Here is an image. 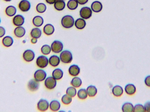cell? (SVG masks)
I'll use <instances>...</instances> for the list:
<instances>
[{"label":"cell","instance_id":"cell-1","mask_svg":"<svg viewBox=\"0 0 150 112\" xmlns=\"http://www.w3.org/2000/svg\"><path fill=\"white\" fill-rule=\"evenodd\" d=\"M75 20L73 16L67 15L63 17L61 20L62 26L66 29H70L74 25Z\"/></svg>","mask_w":150,"mask_h":112},{"label":"cell","instance_id":"cell-2","mask_svg":"<svg viewBox=\"0 0 150 112\" xmlns=\"http://www.w3.org/2000/svg\"><path fill=\"white\" fill-rule=\"evenodd\" d=\"M61 61L64 63H69L73 61V56L70 51L65 50L62 52L60 55Z\"/></svg>","mask_w":150,"mask_h":112},{"label":"cell","instance_id":"cell-3","mask_svg":"<svg viewBox=\"0 0 150 112\" xmlns=\"http://www.w3.org/2000/svg\"><path fill=\"white\" fill-rule=\"evenodd\" d=\"M79 15L81 18L83 19H89L92 16V11L89 7H83L79 11Z\"/></svg>","mask_w":150,"mask_h":112},{"label":"cell","instance_id":"cell-4","mask_svg":"<svg viewBox=\"0 0 150 112\" xmlns=\"http://www.w3.org/2000/svg\"><path fill=\"white\" fill-rule=\"evenodd\" d=\"M49 63V60L47 56L41 55L38 56L36 60L37 66L41 68H44L47 67Z\"/></svg>","mask_w":150,"mask_h":112},{"label":"cell","instance_id":"cell-5","mask_svg":"<svg viewBox=\"0 0 150 112\" xmlns=\"http://www.w3.org/2000/svg\"><path fill=\"white\" fill-rule=\"evenodd\" d=\"M51 47L53 52L56 54L59 53L63 50V44L61 41L55 40L52 43Z\"/></svg>","mask_w":150,"mask_h":112},{"label":"cell","instance_id":"cell-6","mask_svg":"<svg viewBox=\"0 0 150 112\" xmlns=\"http://www.w3.org/2000/svg\"><path fill=\"white\" fill-rule=\"evenodd\" d=\"M45 85L48 89H53L57 85V81L53 77H48L45 80Z\"/></svg>","mask_w":150,"mask_h":112},{"label":"cell","instance_id":"cell-7","mask_svg":"<svg viewBox=\"0 0 150 112\" xmlns=\"http://www.w3.org/2000/svg\"><path fill=\"white\" fill-rule=\"evenodd\" d=\"M34 79L38 82H42L45 80L47 77V73L45 70L39 69L35 71L34 74Z\"/></svg>","mask_w":150,"mask_h":112},{"label":"cell","instance_id":"cell-8","mask_svg":"<svg viewBox=\"0 0 150 112\" xmlns=\"http://www.w3.org/2000/svg\"><path fill=\"white\" fill-rule=\"evenodd\" d=\"M18 8L23 12H27L31 8V4L28 0H21L18 5Z\"/></svg>","mask_w":150,"mask_h":112},{"label":"cell","instance_id":"cell-9","mask_svg":"<svg viewBox=\"0 0 150 112\" xmlns=\"http://www.w3.org/2000/svg\"><path fill=\"white\" fill-rule=\"evenodd\" d=\"M37 107H38V110L40 111H46L49 108V102L46 99H40L38 102Z\"/></svg>","mask_w":150,"mask_h":112},{"label":"cell","instance_id":"cell-10","mask_svg":"<svg viewBox=\"0 0 150 112\" xmlns=\"http://www.w3.org/2000/svg\"><path fill=\"white\" fill-rule=\"evenodd\" d=\"M35 57L34 52L31 50H27L23 54V58L25 61L30 62L32 61Z\"/></svg>","mask_w":150,"mask_h":112},{"label":"cell","instance_id":"cell-11","mask_svg":"<svg viewBox=\"0 0 150 112\" xmlns=\"http://www.w3.org/2000/svg\"><path fill=\"white\" fill-rule=\"evenodd\" d=\"M13 23L15 26H22L25 23V18L23 16L21 15H15L13 18Z\"/></svg>","mask_w":150,"mask_h":112},{"label":"cell","instance_id":"cell-12","mask_svg":"<svg viewBox=\"0 0 150 112\" xmlns=\"http://www.w3.org/2000/svg\"><path fill=\"white\" fill-rule=\"evenodd\" d=\"M28 89L31 92H35L38 90L39 88V82L35 79H31L28 82L27 85Z\"/></svg>","mask_w":150,"mask_h":112},{"label":"cell","instance_id":"cell-13","mask_svg":"<svg viewBox=\"0 0 150 112\" xmlns=\"http://www.w3.org/2000/svg\"><path fill=\"white\" fill-rule=\"evenodd\" d=\"M103 5L102 3L99 1H95L92 3L91 9L92 11L95 13H98L102 11Z\"/></svg>","mask_w":150,"mask_h":112},{"label":"cell","instance_id":"cell-14","mask_svg":"<svg viewBox=\"0 0 150 112\" xmlns=\"http://www.w3.org/2000/svg\"><path fill=\"white\" fill-rule=\"evenodd\" d=\"M80 72V69L78 65L73 64L69 68V73L70 75L76 77L79 75Z\"/></svg>","mask_w":150,"mask_h":112},{"label":"cell","instance_id":"cell-15","mask_svg":"<svg viewBox=\"0 0 150 112\" xmlns=\"http://www.w3.org/2000/svg\"><path fill=\"white\" fill-rule=\"evenodd\" d=\"M26 31L23 26H17L14 30V33L16 37L18 38H22L25 35Z\"/></svg>","mask_w":150,"mask_h":112},{"label":"cell","instance_id":"cell-16","mask_svg":"<svg viewBox=\"0 0 150 112\" xmlns=\"http://www.w3.org/2000/svg\"><path fill=\"white\" fill-rule=\"evenodd\" d=\"M136 87L133 84H128L125 87V91L127 95L132 96L136 92Z\"/></svg>","mask_w":150,"mask_h":112},{"label":"cell","instance_id":"cell-17","mask_svg":"<svg viewBox=\"0 0 150 112\" xmlns=\"http://www.w3.org/2000/svg\"><path fill=\"white\" fill-rule=\"evenodd\" d=\"M55 29L54 26L51 24H47L44 26L43 31L44 33L47 36L52 35L54 32Z\"/></svg>","mask_w":150,"mask_h":112},{"label":"cell","instance_id":"cell-18","mask_svg":"<svg viewBox=\"0 0 150 112\" xmlns=\"http://www.w3.org/2000/svg\"><path fill=\"white\" fill-rule=\"evenodd\" d=\"M5 13L9 17L16 15L17 13V8L13 5H9L5 9Z\"/></svg>","mask_w":150,"mask_h":112},{"label":"cell","instance_id":"cell-19","mask_svg":"<svg viewBox=\"0 0 150 112\" xmlns=\"http://www.w3.org/2000/svg\"><path fill=\"white\" fill-rule=\"evenodd\" d=\"M112 93L113 95L115 97H121L122 96L123 93V88L120 85H115L112 88Z\"/></svg>","mask_w":150,"mask_h":112},{"label":"cell","instance_id":"cell-20","mask_svg":"<svg viewBox=\"0 0 150 112\" xmlns=\"http://www.w3.org/2000/svg\"><path fill=\"white\" fill-rule=\"evenodd\" d=\"M60 59L57 55H52L49 59V63L51 66L54 67H57L60 63Z\"/></svg>","mask_w":150,"mask_h":112},{"label":"cell","instance_id":"cell-21","mask_svg":"<svg viewBox=\"0 0 150 112\" xmlns=\"http://www.w3.org/2000/svg\"><path fill=\"white\" fill-rule=\"evenodd\" d=\"M50 110L54 112L59 111L61 108L60 103L58 100H52L49 104Z\"/></svg>","mask_w":150,"mask_h":112},{"label":"cell","instance_id":"cell-22","mask_svg":"<svg viewBox=\"0 0 150 112\" xmlns=\"http://www.w3.org/2000/svg\"><path fill=\"white\" fill-rule=\"evenodd\" d=\"M75 27L78 30H83L86 26V22L82 18H78L75 21Z\"/></svg>","mask_w":150,"mask_h":112},{"label":"cell","instance_id":"cell-23","mask_svg":"<svg viewBox=\"0 0 150 112\" xmlns=\"http://www.w3.org/2000/svg\"><path fill=\"white\" fill-rule=\"evenodd\" d=\"M44 23V19L40 15L36 16L33 19V25L37 27H40L42 26Z\"/></svg>","mask_w":150,"mask_h":112},{"label":"cell","instance_id":"cell-24","mask_svg":"<svg viewBox=\"0 0 150 112\" xmlns=\"http://www.w3.org/2000/svg\"><path fill=\"white\" fill-rule=\"evenodd\" d=\"M86 90L88 96L90 97H95L98 93V89L94 85H91L88 86Z\"/></svg>","mask_w":150,"mask_h":112},{"label":"cell","instance_id":"cell-25","mask_svg":"<svg viewBox=\"0 0 150 112\" xmlns=\"http://www.w3.org/2000/svg\"><path fill=\"white\" fill-rule=\"evenodd\" d=\"M52 77L56 80H60L63 76V72L62 70L60 68H56L52 72Z\"/></svg>","mask_w":150,"mask_h":112},{"label":"cell","instance_id":"cell-26","mask_svg":"<svg viewBox=\"0 0 150 112\" xmlns=\"http://www.w3.org/2000/svg\"><path fill=\"white\" fill-rule=\"evenodd\" d=\"M14 43L13 38L10 36H6L2 39V44L5 47H10Z\"/></svg>","mask_w":150,"mask_h":112},{"label":"cell","instance_id":"cell-27","mask_svg":"<svg viewBox=\"0 0 150 112\" xmlns=\"http://www.w3.org/2000/svg\"><path fill=\"white\" fill-rule=\"evenodd\" d=\"M30 35L32 37L38 39L41 37L42 35V32L41 30L38 27L33 28L31 31Z\"/></svg>","mask_w":150,"mask_h":112},{"label":"cell","instance_id":"cell-28","mask_svg":"<svg viewBox=\"0 0 150 112\" xmlns=\"http://www.w3.org/2000/svg\"><path fill=\"white\" fill-rule=\"evenodd\" d=\"M134 106L133 104L129 102H127L123 104L122 107V110L123 112H134Z\"/></svg>","mask_w":150,"mask_h":112},{"label":"cell","instance_id":"cell-29","mask_svg":"<svg viewBox=\"0 0 150 112\" xmlns=\"http://www.w3.org/2000/svg\"><path fill=\"white\" fill-rule=\"evenodd\" d=\"M54 8L58 11L63 10L66 7V3L65 1H57L54 4Z\"/></svg>","mask_w":150,"mask_h":112},{"label":"cell","instance_id":"cell-30","mask_svg":"<svg viewBox=\"0 0 150 112\" xmlns=\"http://www.w3.org/2000/svg\"><path fill=\"white\" fill-rule=\"evenodd\" d=\"M82 84V81L81 78L77 77H75L71 81V85L75 88H79Z\"/></svg>","mask_w":150,"mask_h":112},{"label":"cell","instance_id":"cell-31","mask_svg":"<svg viewBox=\"0 0 150 112\" xmlns=\"http://www.w3.org/2000/svg\"><path fill=\"white\" fill-rule=\"evenodd\" d=\"M78 4L76 0H69L67 4V6L70 10H74L78 7Z\"/></svg>","mask_w":150,"mask_h":112},{"label":"cell","instance_id":"cell-32","mask_svg":"<svg viewBox=\"0 0 150 112\" xmlns=\"http://www.w3.org/2000/svg\"><path fill=\"white\" fill-rule=\"evenodd\" d=\"M77 96L79 99L84 100L86 99L88 97L86 90L85 89H81L78 91Z\"/></svg>","mask_w":150,"mask_h":112},{"label":"cell","instance_id":"cell-33","mask_svg":"<svg viewBox=\"0 0 150 112\" xmlns=\"http://www.w3.org/2000/svg\"><path fill=\"white\" fill-rule=\"evenodd\" d=\"M47 10V6L45 4L40 3L38 4L36 6V10L39 13H43L45 12Z\"/></svg>","mask_w":150,"mask_h":112},{"label":"cell","instance_id":"cell-34","mask_svg":"<svg viewBox=\"0 0 150 112\" xmlns=\"http://www.w3.org/2000/svg\"><path fill=\"white\" fill-rule=\"evenodd\" d=\"M52 51L51 47L48 45H44L41 48V52L44 55H47L50 54Z\"/></svg>","mask_w":150,"mask_h":112},{"label":"cell","instance_id":"cell-35","mask_svg":"<svg viewBox=\"0 0 150 112\" xmlns=\"http://www.w3.org/2000/svg\"><path fill=\"white\" fill-rule=\"evenodd\" d=\"M72 97L68 95L67 94H65L62 96V102L65 105H69L72 103Z\"/></svg>","mask_w":150,"mask_h":112},{"label":"cell","instance_id":"cell-36","mask_svg":"<svg viewBox=\"0 0 150 112\" xmlns=\"http://www.w3.org/2000/svg\"><path fill=\"white\" fill-rule=\"evenodd\" d=\"M66 93H67V94L70 97H72V98L74 97L76 95V88L73 86L69 87L67 89Z\"/></svg>","mask_w":150,"mask_h":112},{"label":"cell","instance_id":"cell-37","mask_svg":"<svg viewBox=\"0 0 150 112\" xmlns=\"http://www.w3.org/2000/svg\"><path fill=\"white\" fill-rule=\"evenodd\" d=\"M134 112H144V106L141 104H137L134 106Z\"/></svg>","mask_w":150,"mask_h":112},{"label":"cell","instance_id":"cell-38","mask_svg":"<svg viewBox=\"0 0 150 112\" xmlns=\"http://www.w3.org/2000/svg\"><path fill=\"white\" fill-rule=\"evenodd\" d=\"M144 106L145 112H150V101L146 102V103L144 104Z\"/></svg>","mask_w":150,"mask_h":112},{"label":"cell","instance_id":"cell-39","mask_svg":"<svg viewBox=\"0 0 150 112\" xmlns=\"http://www.w3.org/2000/svg\"><path fill=\"white\" fill-rule=\"evenodd\" d=\"M6 33L5 29L2 26H0V38L3 37Z\"/></svg>","mask_w":150,"mask_h":112},{"label":"cell","instance_id":"cell-40","mask_svg":"<svg viewBox=\"0 0 150 112\" xmlns=\"http://www.w3.org/2000/svg\"><path fill=\"white\" fill-rule=\"evenodd\" d=\"M144 83L148 87H150V75L148 76L144 79Z\"/></svg>","mask_w":150,"mask_h":112},{"label":"cell","instance_id":"cell-41","mask_svg":"<svg viewBox=\"0 0 150 112\" xmlns=\"http://www.w3.org/2000/svg\"><path fill=\"white\" fill-rule=\"evenodd\" d=\"M89 0H76L77 2L80 5H84L88 2Z\"/></svg>","mask_w":150,"mask_h":112},{"label":"cell","instance_id":"cell-42","mask_svg":"<svg viewBox=\"0 0 150 112\" xmlns=\"http://www.w3.org/2000/svg\"><path fill=\"white\" fill-rule=\"evenodd\" d=\"M47 4H54V3L56 2V0H45Z\"/></svg>","mask_w":150,"mask_h":112},{"label":"cell","instance_id":"cell-43","mask_svg":"<svg viewBox=\"0 0 150 112\" xmlns=\"http://www.w3.org/2000/svg\"><path fill=\"white\" fill-rule=\"evenodd\" d=\"M37 42H38V39H37L33 38L31 40V42L32 44H36V43H37Z\"/></svg>","mask_w":150,"mask_h":112},{"label":"cell","instance_id":"cell-44","mask_svg":"<svg viewBox=\"0 0 150 112\" xmlns=\"http://www.w3.org/2000/svg\"><path fill=\"white\" fill-rule=\"evenodd\" d=\"M4 1L6 2H10L12 0H4Z\"/></svg>","mask_w":150,"mask_h":112},{"label":"cell","instance_id":"cell-45","mask_svg":"<svg viewBox=\"0 0 150 112\" xmlns=\"http://www.w3.org/2000/svg\"><path fill=\"white\" fill-rule=\"evenodd\" d=\"M65 1V0H56V1Z\"/></svg>","mask_w":150,"mask_h":112},{"label":"cell","instance_id":"cell-46","mask_svg":"<svg viewBox=\"0 0 150 112\" xmlns=\"http://www.w3.org/2000/svg\"><path fill=\"white\" fill-rule=\"evenodd\" d=\"M1 18H0V24H1Z\"/></svg>","mask_w":150,"mask_h":112}]
</instances>
